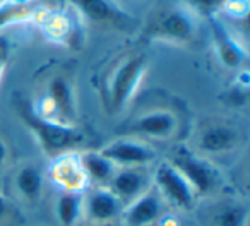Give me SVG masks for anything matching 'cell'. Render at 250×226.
I'll return each mask as SVG.
<instances>
[{"label":"cell","instance_id":"obj_1","mask_svg":"<svg viewBox=\"0 0 250 226\" xmlns=\"http://www.w3.org/2000/svg\"><path fill=\"white\" fill-rule=\"evenodd\" d=\"M18 110L24 125L35 134L43 151L52 158L63 153H72V149L83 146L84 136L74 125L45 119V117L38 115L36 110H33L28 103H21Z\"/></svg>","mask_w":250,"mask_h":226},{"label":"cell","instance_id":"obj_2","mask_svg":"<svg viewBox=\"0 0 250 226\" xmlns=\"http://www.w3.org/2000/svg\"><path fill=\"white\" fill-rule=\"evenodd\" d=\"M147 67V60L144 53H136L124 59L108 77L106 100L111 113H118L124 110L132 96L136 94L141 81L144 77Z\"/></svg>","mask_w":250,"mask_h":226},{"label":"cell","instance_id":"obj_3","mask_svg":"<svg viewBox=\"0 0 250 226\" xmlns=\"http://www.w3.org/2000/svg\"><path fill=\"white\" fill-rule=\"evenodd\" d=\"M170 163L185 177V180L194 188L195 195L199 197H208L218 190L221 184V175L218 168L208 160L201 156L195 151L180 146L171 154Z\"/></svg>","mask_w":250,"mask_h":226},{"label":"cell","instance_id":"obj_4","mask_svg":"<svg viewBox=\"0 0 250 226\" xmlns=\"http://www.w3.org/2000/svg\"><path fill=\"white\" fill-rule=\"evenodd\" d=\"M153 187L171 207L182 209V211H192L195 207L197 195L194 188L170 161L160 163L154 168Z\"/></svg>","mask_w":250,"mask_h":226},{"label":"cell","instance_id":"obj_5","mask_svg":"<svg viewBox=\"0 0 250 226\" xmlns=\"http://www.w3.org/2000/svg\"><path fill=\"white\" fill-rule=\"evenodd\" d=\"M115 168H147L156 160V151L137 139H118L98 149Z\"/></svg>","mask_w":250,"mask_h":226},{"label":"cell","instance_id":"obj_6","mask_svg":"<svg viewBox=\"0 0 250 226\" xmlns=\"http://www.w3.org/2000/svg\"><path fill=\"white\" fill-rule=\"evenodd\" d=\"M45 103L48 104V110L38 115L50 120L72 125L76 120V96L70 81L63 76H53L46 84Z\"/></svg>","mask_w":250,"mask_h":226},{"label":"cell","instance_id":"obj_7","mask_svg":"<svg viewBox=\"0 0 250 226\" xmlns=\"http://www.w3.org/2000/svg\"><path fill=\"white\" fill-rule=\"evenodd\" d=\"M48 177L60 192H86L91 187L89 178L81 163L79 153H63L53 158Z\"/></svg>","mask_w":250,"mask_h":226},{"label":"cell","instance_id":"obj_8","mask_svg":"<svg viewBox=\"0 0 250 226\" xmlns=\"http://www.w3.org/2000/svg\"><path fill=\"white\" fill-rule=\"evenodd\" d=\"M240 132L226 122H212L202 127L197 136V147L201 156H221L235 151L240 144Z\"/></svg>","mask_w":250,"mask_h":226},{"label":"cell","instance_id":"obj_9","mask_svg":"<svg viewBox=\"0 0 250 226\" xmlns=\"http://www.w3.org/2000/svg\"><path fill=\"white\" fill-rule=\"evenodd\" d=\"M151 185H153V177L146 168H117L106 187L117 195V199L125 207L141 197L146 190H149Z\"/></svg>","mask_w":250,"mask_h":226},{"label":"cell","instance_id":"obj_10","mask_svg":"<svg viewBox=\"0 0 250 226\" xmlns=\"http://www.w3.org/2000/svg\"><path fill=\"white\" fill-rule=\"evenodd\" d=\"M165 205L167 202L151 185L149 190L125 205L120 218L124 219L125 226H153L165 216Z\"/></svg>","mask_w":250,"mask_h":226},{"label":"cell","instance_id":"obj_11","mask_svg":"<svg viewBox=\"0 0 250 226\" xmlns=\"http://www.w3.org/2000/svg\"><path fill=\"white\" fill-rule=\"evenodd\" d=\"M178 119L171 110H151L129 125V132L134 137H149L156 141H167L177 134Z\"/></svg>","mask_w":250,"mask_h":226},{"label":"cell","instance_id":"obj_12","mask_svg":"<svg viewBox=\"0 0 250 226\" xmlns=\"http://www.w3.org/2000/svg\"><path fill=\"white\" fill-rule=\"evenodd\" d=\"M84 192V216L96 225L103 226L120 218L124 204L108 187H94Z\"/></svg>","mask_w":250,"mask_h":226},{"label":"cell","instance_id":"obj_13","mask_svg":"<svg viewBox=\"0 0 250 226\" xmlns=\"http://www.w3.org/2000/svg\"><path fill=\"white\" fill-rule=\"evenodd\" d=\"M153 33L158 38L182 43L190 41L195 33V28L187 12L173 9V11L165 12L163 16L158 18V21L153 24Z\"/></svg>","mask_w":250,"mask_h":226},{"label":"cell","instance_id":"obj_14","mask_svg":"<svg viewBox=\"0 0 250 226\" xmlns=\"http://www.w3.org/2000/svg\"><path fill=\"white\" fill-rule=\"evenodd\" d=\"M212 36H214L216 43V52H218V59L221 65L226 69H238L245 63L247 52L240 41L221 24L219 21L212 19Z\"/></svg>","mask_w":250,"mask_h":226},{"label":"cell","instance_id":"obj_15","mask_svg":"<svg viewBox=\"0 0 250 226\" xmlns=\"http://www.w3.org/2000/svg\"><path fill=\"white\" fill-rule=\"evenodd\" d=\"M12 187L24 202L36 204L43 197V190H45V175L42 168L33 163L21 164L14 173Z\"/></svg>","mask_w":250,"mask_h":226},{"label":"cell","instance_id":"obj_16","mask_svg":"<svg viewBox=\"0 0 250 226\" xmlns=\"http://www.w3.org/2000/svg\"><path fill=\"white\" fill-rule=\"evenodd\" d=\"M250 209L243 201L226 199L212 205L209 212L211 226H249Z\"/></svg>","mask_w":250,"mask_h":226},{"label":"cell","instance_id":"obj_17","mask_svg":"<svg viewBox=\"0 0 250 226\" xmlns=\"http://www.w3.org/2000/svg\"><path fill=\"white\" fill-rule=\"evenodd\" d=\"M53 214L60 226H77L84 216V192H60L53 204Z\"/></svg>","mask_w":250,"mask_h":226},{"label":"cell","instance_id":"obj_18","mask_svg":"<svg viewBox=\"0 0 250 226\" xmlns=\"http://www.w3.org/2000/svg\"><path fill=\"white\" fill-rule=\"evenodd\" d=\"M79 156L89 184H94L96 187H106L117 170L115 164L108 161L100 151H84Z\"/></svg>","mask_w":250,"mask_h":226},{"label":"cell","instance_id":"obj_19","mask_svg":"<svg viewBox=\"0 0 250 226\" xmlns=\"http://www.w3.org/2000/svg\"><path fill=\"white\" fill-rule=\"evenodd\" d=\"M76 4L94 22H117L120 18L106 0H76Z\"/></svg>","mask_w":250,"mask_h":226},{"label":"cell","instance_id":"obj_20","mask_svg":"<svg viewBox=\"0 0 250 226\" xmlns=\"http://www.w3.org/2000/svg\"><path fill=\"white\" fill-rule=\"evenodd\" d=\"M29 12H31V9L24 2H16V0L2 2L0 4V29L11 22L22 21L26 16H29Z\"/></svg>","mask_w":250,"mask_h":226},{"label":"cell","instance_id":"obj_21","mask_svg":"<svg viewBox=\"0 0 250 226\" xmlns=\"http://www.w3.org/2000/svg\"><path fill=\"white\" fill-rule=\"evenodd\" d=\"M22 216L14 201L0 192V226H21Z\"/></svg>","mask_w":250,"mask_h":226},{"label":"cell","instance_id":"obj_22","mask_svg":"<svg viewBox=\"0 0 250 226\" xmlns=\"http://www.w3.org/2000/svg\"><path fill=\"white\" fill-rule=\"evenodd\" d=\"M188 2H190L195 9H199V11L212 12V11H216V9L223 7L228 0H188Z\"/></svg>","mask_w":250,"mask_h":226},{"label":"cell","instance_id":"obj_23","mask_svg":"<svg viewBox=\"0 0 250 226\" xmlns=\"http://www.w3.org/2000/svg\"><path fill=\"white\" fill-rule=\"evenodd\" d=\"M7 161H9V147L5 144V141L0 137V168L4 166Z\"/></svg>","mask_w":250,"mask_h":226},{"label":"cell","instance_id":"obj_24","mask_svg":"<svg viewBox=\"0 0 250 226\" xmlns=\"http://www.w3.org/2000/svg\"><path fill=\"white\" fill-rule=\"evenodd\" d=\"M5 65H7V46L4 43H0V79H2Z\"/></svg>","mask_w":250,"mask_h":226},{"label":"cell","instance_id":"obj_25","mask_svg":"<svg viewBox=\"0 0 250 226\" xmlns=\"http://www.w3.org/2000/svg\"><path fill=\"white\" fill-rule=\"evenodd\" d=\"M158 223H160V226H178L177 219H175L173 216H168V214H165Z\"/></svg>","mask_w":250,"mask_h":226},{"label":"cell","instance_id":"obj_26","mask_svg":"<svg viewBox=\"0 0 250 226\" xmlns=\"http://www.w3.org/2000/svg\"><path fill=\"white\" fill-rule=\"evenodd\" d=\"M0 4H2V0H0Z\"/></svg>","mask_w":250,"mask_h":226}]
</instances>
